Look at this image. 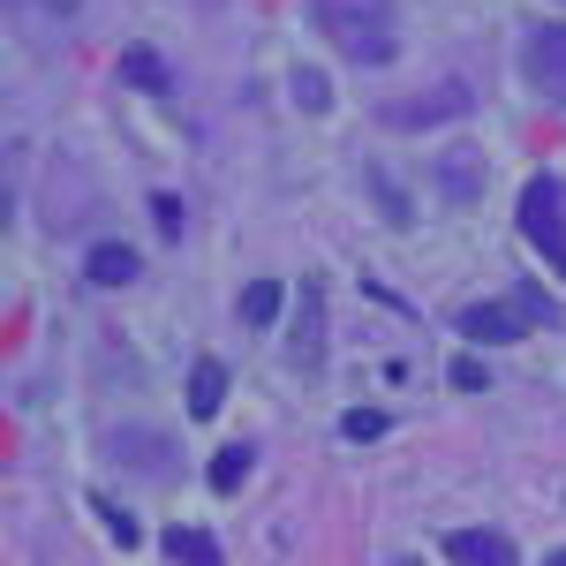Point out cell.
<instances>
[{
    "label": "cell",
    "instance_id": "obj_1",
    "mask_svg": "<svg viewBox=\"0 0 566 566\" xmlns=\"http://www.w3.org/2000/svg\"><path fill=\"white\" fill-rule=\"evenodd\" d=\"M310 23L355 69H392L400 61V8L392 0H310Z\"/></svg>",
    "mask_w": 566,
    "mask_h": 566
},
{
    "label": "cell",
    "instance_id": "obj_2",
    "mask_svg": "<svg viewBox=\"0 0 566 566\" xmlns=\"http://www.w3.org/2000/svg\"><path fill=\"white\" fill-rule=\"evenodd\" d=\"M469 106H476V91L461 84V76H438V84L408 91V98H386L378 122L392 136H423V129H446V122H469Z\"/></svg>",
    "mask_w": 566,
    "mask_h": 566
},
{
    "label": "cell",
    "instance_id": "obj_3",
    "mask_svg": "<svg viewBox=\"0 0 566 566\" xmlns=\"http://www.w3.org/2000/svg\"><path fill=\"white\" fill-rule=\"evenodd\" d=\"M514 227H522V242L544 250V264H559L566 272V175H528L522 181V205H514Z\"/></svg>",
    "mask_w": 566,
    "mask_h": 566
},
{
    "label": "cell",
    "instance_id": "obj_4",
    "mask_svg": "<svg viewBox=\"0 0 566 566\" xmlns=\"http://www.w3.org/2000/svg\"><path fill=\"white\" fill-rule=\"evenodd\" d=\"M514 69H522V84L536 91L544 106H559V114H566V15L528 23L522 45H514Z\"/></svg>",
    "mask_w": 566,
    "mask_h": 566
},
{
    "label": "cell",
    "instance_id": "obj_5",
    "mask_svg": "<svg viewBox=\"0 0 566 566\" xmlns=\"http://www.w3.org/2000/svg\"><path fill=\"white\" fill-rule=\"evenodd\" d=\"M106 461L114 469H144V476H159V483H181V446L167 431H151V423H114L106 431Z\"/></svg>",
    "mask_w": 566,
    "mask_h": 566
},
{
    "label": "cell",
    "instance_id": "obj_6",
    "mask_svg": "<svg viewBox=\"0 0 566 566\" xmlns=\"http://www.w3.org/2000/svg\"><path fill=\"white\" fill-rule=\"evenodd\" d=\"M431 181H438V197H446L453 212H469V205H483V189H491V159H483L476 144H446Z\"/></svg>",
    "mask_w": 566,
    "mask_h": 566
},
{
    "label": "cell",
    "instance_id": "obj_7",
    "mask_svg": "<svg viewBox=\"0 0 566 566\" xmlns=\"http://www.w3.org/2000/svg\"><path fill=\"white\" fill-rule=\"evenodd\" d=\"M317 355H325V272H310L303 287H295V333H287V363L295 370H317Z\"/></svg>",
    "mask_w": 566,
    "mask_h": 566
},
{
    "label": "cell",
    "instance_id": "obj_8",
    "mask_svg": "<svg viewBox=\"0 0 566 566\" xmlns=\"http://www.w3.org/2000/svg\"><path fill=\"white\" fill-rule=\"evenodd\" d=\"M453 333L469 340V348H514L522 333H536L514 303H461L453 310Z\"/></svg>",
    "mask_w": 566,
    "mask_h": 566
},
{
    "label": "cell",
    "instance_id": "obj_9",
    "mask_svg": "<svg viewBox=\"0 0 566 566\" xmlns=\"http://www.w3.org/2000/svg\"><path fill=\"white\" fill-rule=\"evenodd\" d=\"M438 552H446L453 566H514V559H522L506 528H446Z\"/></svg>",
    "mask_w": 566,
    "mask_h": 566
},
{
    "label": "cell",
    "instance_id": "obj_10",
    "mask_svg": "<svg viewBox=\"0 0 566 566\" xmlns=\"http://www.w3.org/2000/svg\"><path fill=\"white\" fill-rule=\"evenodd\" d=\"M122 84L144 91V98H175V91H181V69L159 53V45H122Z\"/></svg>",
    "mask_w": 566,
    "mask_h": 566
},
{
    "label": "cell",
    "instance_id": "obj_11",
    "mask_svg": "<svg viewBox=\"0 0 566 566\" xmlns=\"http://www.w3.org/2000/svg\"><path fill=\"white\" fill-rule=\"evenodd\" d=\"M181 408H189V423H212L219 408H227V363L205 355L197 370H189V386H181Z\"/></svg>",
    "mask_w": 566,
    "mask_h": 566
},
{
    "label": "cell",
    "instance_id": "obj_12",
    "mask_svg": "<svg viewBox=\"0 0 566 566\" xmlns=\"http://www.w3.org/2000/svg\"><path fill=\"white\" fill-rule=\"evenodd\" d=\"M136 272H144L136 242H91V250H84V280H91V287H129Z\"/></svg>",
    "mask_w": 566,
    "mask_h": 566
},
{
    "label": "cell",
    "instance_id": "obj_13",
    "mask_svg": "<svg viewBox=\"0 0 566 566\" xmlns=\"http://www.w3.org/2000/svg\"><path fill=\"white\" fill-rule=\"evenodd\" d=\"M159 552H167L175 566H219V559H227V544H219L212 528H189V522L159 528Z\"/></svg>",
    "mask_w": 566,
    "mask_h": 566
},
{
    "label": "cell",
    "instance_id": "obj_14",
    "mask_svg": "<svg viewBox=\"0 0 566 566\" xmlns=\"http://www.w3.org/2000/svg\"><path fill=\"white\" fill-rule=\"evenodd\" d=\"M363 181H370V205H378V219L408 234V227H416V197H408V181L392 175V167H363Z\"/></svg>",
    "mask_w": 566,
    "mask_h": 566
},
{
    "label": "cell",
    "instance_id": "obj_15",
    "mask_svg": "<svg viewBox=\"0 0 566 566\" xmlns=\"http://www.w3.org/2000/svg\"><path fill=\"white\" fill-rule=\"evenodd\" d=\"M250 469H258V438H227L212 453V469H205V483H212L219 499H234V491L250 483Z\"/></svg>",
    "mask_w": 566,
    "mask_h": 566
},
{
    "label": "cell",
    "instance_id": "obj_16",
    "mask_svg": "<svg viewBox=\"0 0 566 566\" xmlns=\"http://www.w3.org/2000/svg\"><path fill=\"white\" fill-rule=\"evenodd\" d=\"M280 310H287V287H280V280H250V287H242V303H234V317H242L250 333H272V325H280Z\"/></svg>",
    "mask_w": 566,
    "mask_h": 566
},
{
    "label": "cell",
    "instance_id": "obj_17",
    "mask_svg": "<svg viewBox=\"0 0 566 566\" xmlns=\"http://www.w3.org/2000/svg\"><path fill=\"white\" fill-rule=\"evenodd\" d=\"M506 303L522 310V317L536 325V333H552V325H566V310L552 303V295H544V280H514V287H506Z\"/></svg>",
    "mask_w": 566,
    "mask_h": 566
},
{
    "label": "cell",
    "instance_id": "obj_18",
    "mask_svg": "<svg viewBox=\"0 0 566 566\" xmlns=\"http://www.w3.org/2000/svg\"><path fill=\"white\" fill-rule=\"evenodd\" d=\"M287 98H295L303 114H333V76H325V69H295Z\"/></svg>",
    "mask_w": 566,
    "mask_h": 566
},
{
    "label": "cell",
    "instance_id": "obj_19",
    "mask_svg": "<svg viewBox=\"0 0 566 566\" xmlns=\"http://www.w3.org/2000/svg\"><path fill=\"white\" fill-rule=\"evenodd\" d=\"M392 423H400V416H386V408H348V416H340V438H348V446H378Z\"/></svg>",
    "mask_w": 566,
    "mask_h": 566
},
{
    "label": "cell",
    "instance_id": "obj_20",
    "mask_svg": "<svg viewBox=\"0 0 566 566\" xmlns=\"http://www.w3.org/2000/svg\"><path fill=\"white\" fill-rule=\"evenodd\" d=\"M91 514L106 522V536H114L122 552H144V528H136V514H129V506H114V499H91Z\"/></svg>",
    "mask_w": 566,
    "mask_h": 566
},
{
    "label": "cell",
    "instance_id": "obj_21",
    "mask_svg": "<svg viewBox=\"0 0 566 566\" xmlns=\"http://www.w3.org/2000/svg\"><path fill=\"white\" fill-rule=\"evenodd\" d=\"M151 227H159V242H181L189 234V212H181L175 189H151Z\"/></svg>",
    "mask_w": 566,
    "mask_h": 566
},
{
    "label": "cell",
    "instance_id": "obj_22",
    "mask_svg": "<svg viewBox=\"0 0 566 566\" xmlns=\"http://www.w3.org/2000/svg\"><path fill=\"white\" fill-rule=\"evenodd\" d=\"M446 378H453L461 392H483V386H491V363H476V355H453V363H446Z\"/></svg>",
    "mask_w": 566,
    "mask_h": 566
},
{
    "label": "cell",
    "instance_id": "obj_23",
    "mask_svg": "<svg viewBox=\"0 0 566 566\" xmlns=\"http://www.w3.org/2000/svg\"><path fill=\"white\" fill-rule=\"evenodd\" d=\"M363 303L392 310V317H416V303H408V295H400V287H386V280H363Z\"/></svg>",
    "mask_w": 566,
    "mask_h": 566
},
{
    "label": "cell",
    "instance_id": "obj_24",
    "mask_svg": "<svg viewBox=\"0 0 566 566\" xmlns=\"http://www.w3.org/2000/svg\"><path fill=\"white\" fill-rule=\"evenodd\" d=\"M8 8H15V15H53V23H69L84 0H8Z\"/></svg>",
    "mask_w": 566,
    "mask_h": 566
},
{
    "label": "cell",
    "instance_id": "obj_25",
    "mask_svg": "<svg viewBox=\"0 0 566 566\" xmlns=\"http://www.w3.org/2000/svg\"><path fill=\"white\" fill-rule=\"evenodd\" d=\"M544 566H566V544H559V552H552V559H544Z\"/></svg>",
    "mask_w": 566,
    "mask_h": 566
}]
</instances>
